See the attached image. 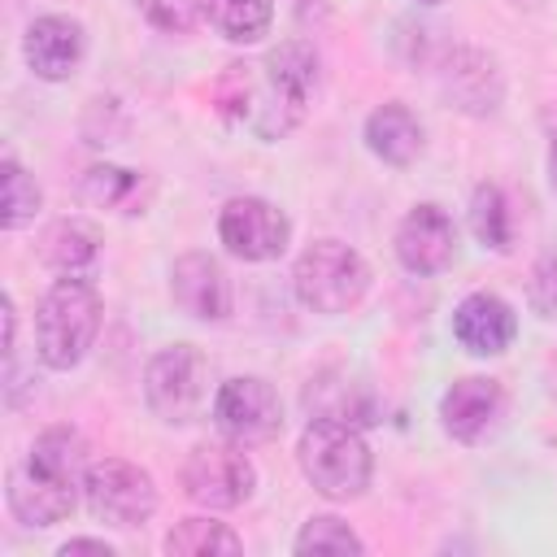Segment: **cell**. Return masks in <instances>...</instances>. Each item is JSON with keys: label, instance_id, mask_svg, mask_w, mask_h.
<instances>
[{"label": "cell", "instance_id": "cell-28", "mask_svg": "<svg viewBox=\"0 0 557 557\" xmlns=\"http://www.w3.org/2000/svg\"><path fill=\"white\" fill-rule=\"evenodd\" d=\"M548 183H553V191H557V139H553V148H548Z\"/></svg>", "mask_w": 557, "mask_h": 557}, {"label": "cell", "instance_id": "cell-16", "mask_svg": "<svg viewBox=\"0 0 557 557\" xmlns=\"http://www.w3.org/2000/svg\"><path fill=\"white\" fill-rule=\"evenodd\" d=\"M444 91L466 113H492L500 100V70L479 48H457L444 65Z\"/></svg>", "mask_w": 557, "mask_h": 557}, {"label": "cell", "instance_id": "cell-18", "mask_svg": "<svg viewBox=\"0 0 557 557\" xmlns=\"http://www.w3.org/2000/svg\"><path fill=\"white\" fill-rule=\"evenodd\" d=\"M39 257L57 274H78L83 278V270H91L96 257H100V231L83 218H61L39 235Z\"/></svg>", "mask_w": 557, "mask_h": 557}, {"label": "cell", "instance_id": "cell-25", "mask_svg": "<svg viewBox=\"0 0 557 557\" xmlns=\"http://www.w3.org/2000/svg\"><path fill=\"white\" fill-rule=\"evenodd\" d=\"M135 4L157 30H174V35L191 30L209 9V0H135Z\"/></svg>", "mask_w": 557, "mask_h": 557}, {"label": "cell", "instance_id": "cell-23", "mask_svg": "<svg viewBox=\"0 0 557 557\" xmlns=\"http://www.w3.org/2000/svg\"><path fill=\"white\" fill-rule=\"evenodd\" d=\"M0 187H4V209H0L4 231L26 226V222L39 213V187H35V178H30L17 161H4V165H0Z\"/></svg>", "mask_w": 557, "mask_h": 557}, {"label": "cell", "instance_id": "cell-5", "mask_svg": "<svg viewBox=\"0 0 557 557\" xmlns=\"http://www.w3.org/2000/svg\"><path fill=\"white\" fill-rule=\"evenodd\" d=\"M292 283H296V296L305 309L313 313H348L366 287H370V265L361 261L357 248L339 244V239H318L300 252L296 270H292Z\"/></svg>", "mask_w": 557, "mask_h": 557}, {"label": "cell", "instance_id": "cell-30", "mask_svg": "<svg viewBox=\"0 0 557 557\" xmlns=\"http://www.w3.org/2000/svg\"><path fill=\"white\" fill-rule=\"evenodd\" d=\"M418 4H440V0H418Z\"/></svg>", "mask_w": 557, "mask_h": 557}, {"label": "cell", "instance_id": "cell-29", "mask_svg": "<svg viewBox=\"0 0 557 557\" xmlns=\"http://www.w3.org/2000/svg\"><path fill=\"white\" fill-rule=\"evenodd\" d=\"M548 374H553V392H557V352H553V366H548Z\"/></svg>", "mask_w": 557, "mask_h": 557}, {"label": "cell", "instance_id": "cell-4", "mask_svg": "<svg viewBox=\"0 0 557 557\" xmlns=\"http://www.w3.org/2000/svg\"><path fill=\"white\" fill-rule=\"evenodd\" d=\"M296 457L305 479L331 500H352L370 487V470H374L370 448L361 431L344 418H313L300 435Z\"/></svg>", "mask_w": 557, "mask_h": 557}, {"label": "cell", "instance_id": "cell-11", "mask_svg": "<svg viewBox=\"0 0 557 557\" xmlns=\"http://www.w3.org/2000/svg\"><path fill=\"white\" fill-rule=\"evenodd\" d=\"M457 252V226L440 205H418L396 226V257L409 274H440Z\"/></svg>", "mask_w": 557, "mask_h": 557}, {"label": "cell", "instance_id": "cell-3", "mask_svg": "<svg viewBox=\"0 0 557 557\" xmlns=\"http://www.w3.org/2000/svg\"><path fill=\"white\" fill-rule=\"evenodd\" d=\"M100 331V296L87 278L61 274L35 313V348L48 370H70L87 357Z\"/></svg>", "mask_w": 557, "mask_h": 557}, {"label": "cell", "instance_id": "cell-14", "mask_svg": "<svg viewBox=\"0 0 557 557\" xmlns=\"http://www.w3.org/2000/svg\"><path fill=\"white\" fill-rule=\"evenodd\" d=\"M500 405H505L500 383H496V379H483V374H470V379H457V383L444 392V400H440V422H444V431H448L453 440L474 444V440H483V435L496 426Z\"/></svg>", "mask_w": 557, "mask_h": 557}, {"label": "cell", "instance_id": "cell-1", "mask_svg": "<svg viewBox=\"0 0 557 557\" xmlns=\"http://www.w3.org/2000/svg\"><path fill=\"white\" fill-rule=\"evenodd\" d=\"M313 83L318 52L305 39H283L261 61H231L213 83V104L231 126L257 139H278L300 126Z\"/></svg>", "mask_w": 557, "mask_h": 557}, {"label": "cell", "instance_id": "cell-10", "mask_svg": "<svg viewBox=\"0 0 557 557\" xmlns=\"http://www.w3.org/2000/svg\"><path fill=\"white\" fill-rule=\"evenodd\" d=\"M218 235L239 261H274L287 248V218L261 196H235L218 213Z\"/></svg>", "mask_w": 557, "mask_h": 557}, {"label": "cell", "instance_id": "cell-21", "mask_svg": "<svg viewBox=\"0 0 557 557\" xmlns=\"http://www.w3.org/2000/svg\"><path fill=\"white\" fill-rule=\"evenodd\" d=\"M470 231H474V239H479L483 248H492V252H505V248H509L513 226H509V209H505L500 187H492V183L474 187V196H470Z\"/></svg>", "mask_w": 557, "mask_h": 557}, {"label": "cell", "instance_id": "cell-24", "mask_svg": "<svg viewBox=\"0 0 557 557\" xmlns=\"http://www.w3.org/2000/svg\"><path fill=\"white\" fill-rule=\"evenodd\" d=\"M296 553H361V540L348 522L322 513V518H309L296 535Z\"/></svg>", "mask_w": 557, "mask_h": 557}, {"label": "cell", "instance_id": "cell-8", "mask_svg": "<svg viewBox=\"0 0 557 557\" xmlns=\"http://www.w3.org/2000/svg\"><path fill=\"white\" fill-rule=\"evenodd\" d=\"M257 470L244 457V444L235 440H213V444H196L187 466H183V487L196 505L209 509H235L252 496Z\"/></svg>", "mask_w": 557, "mask_h": 557}, {"label": "cell", "instance_id": "cell-20", "mask_svg": "<svg viewBox=\"0 0 557 557\" xmlns=\"http://www.w3.org/2000/svg\"><path fill=\"white\" fill-rule=\"evenodd\" d=\"M209 26L231 44H257L274 22V0H209Z\"/></svg>", "mask_w": 557, "mask_h": 557}, {"label": "cell", "instance_id": "cell-9", "mask_svg": "<svg viewBox=\"0 0 557 557\" xmlns=\"http://www.w3.org/2000/svg\"><path fill=\"white\" fill-rule=\"evenodd\" d=\"M213 422L235 444H265L283 431V405L278 392L265 379H226L213 392Z\"/></svg>", "mask_w": 557, "mask_h": 557}, {"label": "cell", "instance_id": "cell-12", "mask_svg": "<svg viewBox=\"0 0 557 557\" xmlns=\"http://www.w3.org/2000/svg\"><path fill=\"white\" fill-rule=\"evenodd\" d=\"M170 296L196 322H222L231 313L226 270L209 252H187V257L174 261V270H170Z\"/></svg>", "mask_w": 557, "mask_h": 557}, {"label": "cell", "instance_id": "cell-6", "mask_svg": "<svg viewBox=\"0 0 557 557\" xmlns=\"http://www.w3.org/2000/svg\"><path fill=\"white\" fill-rule=\"evenodd\" d=\"M209 383H213V366L200 348L191 344H170L161 348L148 370H144V396H148V409L170 422V426H183V422H196L205 409H209Z\"/></svg>", "mask_w": 557, "mask_h": 557}, {"label": "cell", "instance_id": "cell-13", "mask_svg": "<svg viewBox=\"0 0 557 557\" xmlns=\"http://www.w3.org/2000/svg\"><path fill=\"white\" fill-rule=\"evenodd\" d=\"M22 52H26V65L48 78V83H65L78 65H83V52H87V39H83V26L65 13H48V17H35L26 26V39H22Z\"/></svg>", "mask_w": 557, "mask_h": 557}, {"label": "cell", "instance_id": "cell-19", "mask_svg": "<svg viewBox=\"0 0 557 557\" xmlns=\"http://www.w3.org/2000/svg\"><path fill=\"white\" fill-rule=\"evenodd\" d=\"M83 200L113 213H144V178L122 165H91L83 174Z\"/></svg>", "mask_w": 557, "mask_h": 557}, {"label": "cell", "instance_id": "cell-15", "mask_svg": "<svg viewBox=\"0 0 557 557\" xmlns=\"http://www.w3.org/2000/svg\"><path fill=\"white\" fill-rule=\"evenodd\" d=\"M453 335H457V344H461L466 352H474V357H496V352H505V348L513 344L518 318H513V309H509L500 296L474 292V296H466V300L453 309Z\"/></svg>", "mask_w": 557, "mask_h": 557}, {"label": "cell", "instance_id": "cell-22", "mask_svg": "<svg viewBox=\"0 0 557 557\" xmlns=\"http://www.w3.org/2000/svg\"><path fill=\"white\" fill-rule=\"evenodd\" d=\"M244 540L213 518H183L170 535H165V553H239Z\"/></svg>", "mask_w": 557, "mask_h": 557}, {"label": "cell", "instance_id": "cell-7", "mask_svg": "<svg viewBox=\"0 0 557 557\" xmlns=\"http://www.w3.org/2000/svg\"><path fill=\"white\" fill-rule=\"evenodd\" d=\"M83 500H87V509H91L96 522L117 527V531H131V527H144L152 518L157 487H152V474L139 470L135 461L104 457V461H91L87 466Z\"/></svg>", "mask_w": 557, "mask_h": 557}, {"label": "cell", "instance_id": "cell-2", "mask_svg": "<svg viewBox=\"0 0 557 557\" xmlns=\"http://www.w3.org/2000/svg\"><path fill=\"white\" fill-rule=\"evenodd\" d=\"M87 466V440L74 426H48L35 435L26 461L9 470V509L26 527H52L70 518Z\"/></svg>", "mask_w": 557, "mask_h": 557}, {"label": "cell", "instance_id": "cell-27", "mask_svg": "<svg viewBox=\"0 0 557 557\" xmlns=\"http://www.w3.org/2000/svg\"><path fill=\"white\" fill-rule=\"evenodd\" d=\"M74 553H100V557H113V548L104 540H65L61 544V557H74Z\"/></svg>", "mask_w": 557, "mask_h": 557}, {"label": "cell", "instance_id": "cell-17", "mask_svg": "<svg viewBox=\"0 0 557 557\" xmlns=\"http://www.w3.org/2000/svg\"><path fill=\"white\" fill-rule=\"evenodd\" d=\"M366 144L387 165H409L422 152V122L405 104H379L366 117Z\"/></svg>", "mask_w": 557, "mask_h": 557}, {"label": "cell", "instance_id": "cell-26", "mask_svg": "<svg viewBox=\"0 0 557 557\" xmlns=\"http://www.w3.org/2000/svg\"><path fill=\"white\" fill-rule=\"evenodd\" d=\"M527 300L540 318H557V257H544L535 270H531V283H527Z\"/></svg>", "mask_w": 557, "mask_h": 557}]
</instances>
